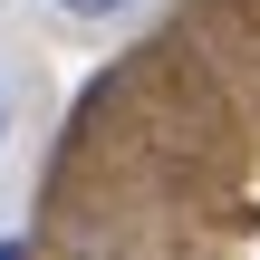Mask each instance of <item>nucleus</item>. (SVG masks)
Returning a JSON list of instances; mask_svg holds the SVG:
<instances>
[{
	"label": "nucleus",
	"instance_id": "obj_1",
	"mask_svg": "<svg viewBox=\"0 0 260 260\" xmlns=\"http://www.w3.org/2000/svg\"><path fill=\"white\" fill-rule=\"evenodd\" d=\"M48 10H68V19H125L135 0H48Z\"/></svg>",
	"mask_w": 260,
	"mask_h": 260
},
{
	"label": "nucleus",
	"instance_id": "obj_2",
	"mask_svg": "<svg viewBox=\"0 0 260 260\" xmlns=\"http://www.w3.org/2000/svg\"><path fill=\"white\" fill-rule=\"evenodd\" d=\"M0 145H10V87H0Z\"/></svg>",
	"mask_w": 260,
	"mask_h": 260
},
{
	"label": "nucleus",
	"instance_id": "obj_3",
	"mask_svg": "<svg viewBox=\"0 0 260 260\" xmlns=\"http://www.w3.org/2000/svg\"><path fill=\"white\" fill-rule=\"evenodd\" d=\"M0 260H19V241H0Z\"/></svg>",
	"mask_w": 260,
	"mask_h": 260
}]
</instances>
